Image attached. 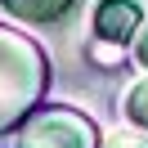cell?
Masks as SVG:
<instances>
[{
	"label": "cell",
	"mask_w": 148,
	"mask_h": 148,
	"mask_svg": "<svg viewBox=\"0 0 148 148\" xmlns=\"http://www.w3.org/2000/svg\"><path fill=\"white\" fill-rule=\"evenodd\" d=\"M49 90L45 49L18 27L0 23V135L18 130Z\"/></svg>",
	"instance_id": "1"
},
{
	"label": "cell",
	"mask_w": 148,
	"mask_h": 148,
	"mask_svg": "<svg viewBox=\"0 0 148 148\" xmlns=\"http://www.w3.org/2000/svg\"><path fill=\"white\" fill-rule=\"evenodd\" d=\"M99 148H148V139L144 135H108Z\"/></svg>",
	"instance_id": "7"
},
{
	"label": "cell",
	"mask_w": 148,
	"mask_h": 148,
	"mask_svg": "<svg viewBox=\"0 0 148 148\" xmlns=\"http://www.w3.org/2000/svg\"><path fill=\"white\" fill-rule=\"evenodd\" d=\"M18 148H99V130L76 108H36L18 126Z\"/></svg>",
	"instance_id": "2"
},
{
	"label": "cell",
	"mask_w": 148,
	"mask_h": 148,
	"mask_svg": "<svg viewBox=\"0 0 148 148\" xmlns=\"http://www.w3.org/2000/svg\"><path fill=\"white\" fill-rule=\"evenodd\" d=\"M90 58H94V63H103V67H117V63H121V45H112V40H99V36H94Z\"/></svg>",
	"instance_id": "6"
},
{
	"label": "cell",
	"mask_w": 148,
	"mask_h": 148,
	"mask_svg": "<svg viewBox=\"0 0 148 148\" xmlns=\"http://www.w3.org/2000/svg\"><path fill=\"white\" fill-rule=\"evenodd\" d=\"M135 58L148 67V18H144V27H139V36H135Z\"/></svg>",
	"instance_id": "8"
},
{
	"label": "cell",
	"mask_w": 148,
	"mask_h": 148,
	"mask_svg": "<svg viewBox=\"0 0 148 148\" xmlns=\"http://www.w3.org/2000/svg\"><path fill=\"white\" fill-rule=\"evenodd\" d=\"M126 117L135 121L139 130H148V81H135L126 90Z\"/></svg>",
	"instance_id": "5"
},
{
	"label": "cell",
	"mask_w": 148,
	"mask_h": 148,
	"mask_svg": "<svg viewBox=\"0 0 148 148\" xmlns=\"http://www.w3.org/2000/svg\"><path fill=\"white\" fill-rule=\"evenodd\" d=\"M76 0H0V9L14 14L18 23H32V27H45V23H58Z\"/></svg>",
	"instance_id": "4"
},
{
	"label": "cell",
	"mask_w": 148,
	"mask_h": 148,
	"mask_svg": "<svg viewBox=\"0 0 148 148\" xmlns=\"http://www.w3.org/2000/svg\"><path fill=\"white\" fill-rule=\"evenodd\" d=\"M144 27V14H139L135 0H99L94 5V36L112 40V45H130Z\"/></svg>",
	"instance_id": "3"
}]
</instances>
